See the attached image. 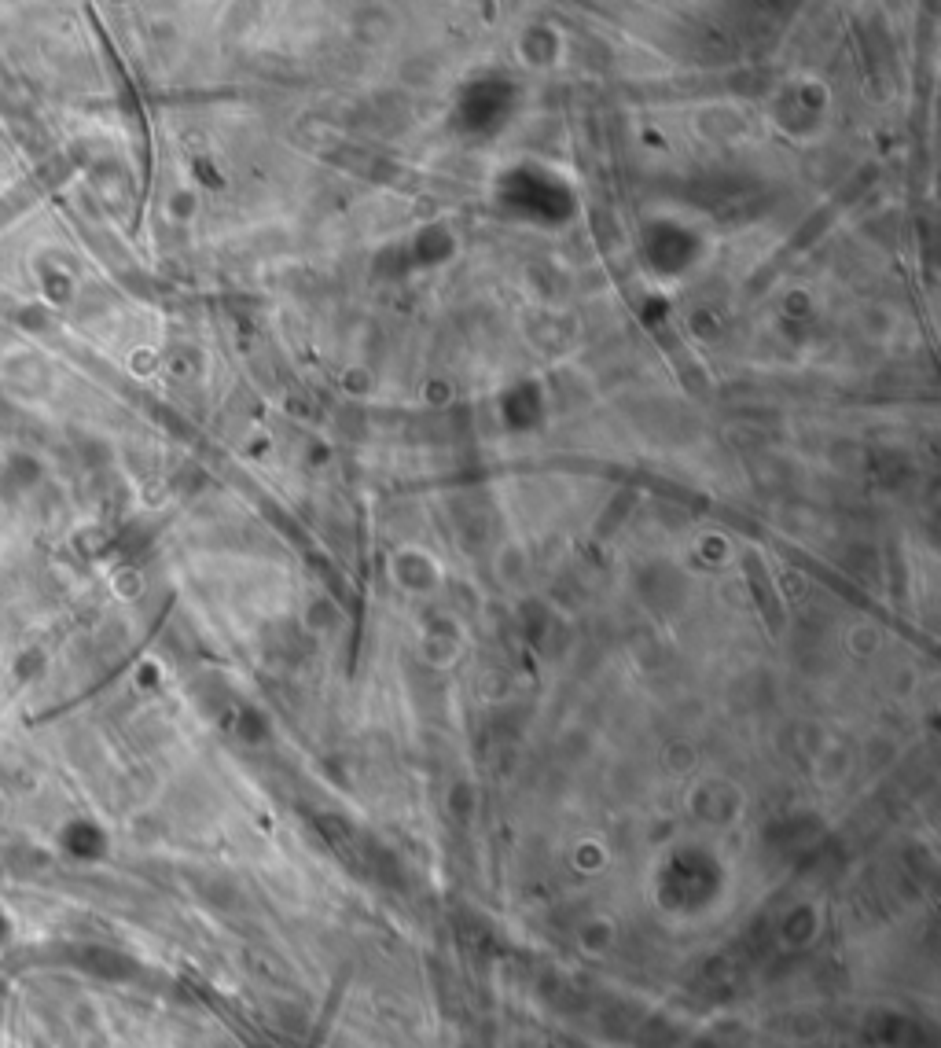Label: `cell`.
<instances>
[]
</instances>
